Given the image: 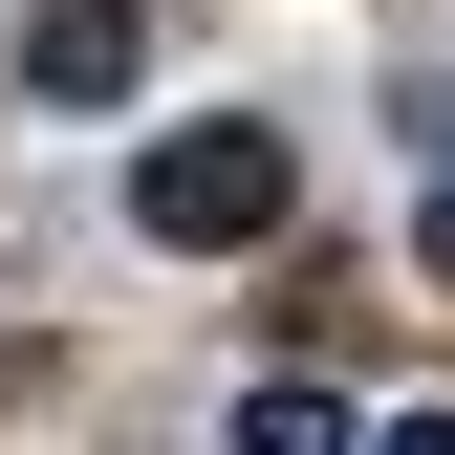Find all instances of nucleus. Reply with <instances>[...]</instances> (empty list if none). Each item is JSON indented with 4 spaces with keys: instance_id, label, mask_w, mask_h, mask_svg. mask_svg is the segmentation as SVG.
I'll return each mask as SVG.
<instances>
[{
    "instance_id": "obj_2",
    "label": "nucleus",
    "mask_w": 455,
    "mask_h": 455,
    "mask_svg": "<svg viewBox=\"0 0 455 455\" xmlns=\"http://www.w3.org/2000/svg\"><path fill=\"white\" fill-rule=\"evenodd\" d=\"M131 66H152V22H131V0H22V87H44V108H108Z\"/></svg>"
},
{
    "instance_id": "obj_4",
    "label": "nucleus",
    "mask_w": 455,
    "mask_h": 455,
    "mask_svg": "<svg viewBox=\"0 0 455 455\" xmlns=\"http://www.w3.org/2000/svg\"><path fill=\"white\" fill-rule=\"evenodd\" d=\"M347 455H455V412H390V434H347Z\"/></svg>"
},
{
    "instance_id": "obj_1",
    "label": "nucleus",
    "mask_w": 455,
    "mask_h": 455,
    "mask_svg": "<svg viewBox=\"0 0 455 455\" xmlns=\"http://www.w3.org/2000/svg\"><path fill=\"white\" fill-rule=\"evenodd\" d=\"M282 196H304V152L260 131V108H196V131H152L131 152V217L174 260H239V239H282Z\"/></svg>"
},
{
    "instance_id": "obj_5",
    "label": "nucleus",
    "mask_w": 455,
    "mask_h": 455,
    "mask_svg": "<svg viewBox=\"0 0 455 455\" xmlns=\"http://www.w3.org/2000/svg\"><path fill=\"white\" fill-rule=\"evenodd\" d=\"M412 260H434V282H455V196H434V217H412Z\"/></svg>"
},
{
    "instance_id": "obj_3",
    "label": "nucleus",
    "mask_w": 455,
    "mask_h": 455,
    "mask_svg": "<svg viewBox=\"0 0 455 455\" xmlns=\"http://www.w3.org/2000/svg\"><path fill=\"white\" fill-rule=\"evenodd\" d=\"M239 455H347V412L325 390H239Z\"/></svg>"
}]
</instances>
